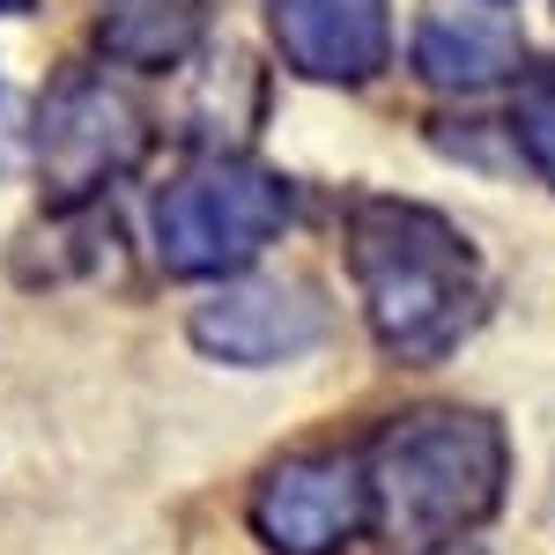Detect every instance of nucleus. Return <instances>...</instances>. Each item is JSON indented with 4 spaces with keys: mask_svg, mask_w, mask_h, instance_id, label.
I'll return each instance as SVG.
<instances>
[{
    "mask_svg": "<svg viewBox=\"0 0 555 555\" xmlns=\"http://www.w3.org/2000/svg\"><path fill=\"white\" fill-rule=\"evenodd\" d=\"M282 215H289L282 178L253 164H201L156 201V245L178 274H222V267H245L282 230Z\"/></svg>",
    "mask_w": 555,
    "mask_h": 555,
    "instance_id": "nucleus-3",
    "label": "nucleus"
},
{
    "mask_svg": "<svg viewBox=\"0 0 555 555\" xmlns=\"http://www.w3.org/2000/svg\"><path fill=\"white\" fill-rule=\"evenodd\" d=\"M526 38L496 0H437L415 23V75L437 89H496L518 75Z\"/></svg>",
    "mask_w": 555,
    "mask_h": 555,
    "instance_id": "nucleus-5",
    "label": "nucleus"
},
{
    "mask_svg": "<svg viewBox=\"0 0 555 555\" xmlns=\"http://www.w3.org/2000/svg\"><path fill=\"white\" fill-rule=\"evenodd\" d=\"M371 496L378 518L400 541H452L496 512L504 496V437L489 415H408V423L385 429L378 467H371Z\"/></svg>",
    "mask_w": 555,
    "mask_h": 555,
    "instance_id": "nucleus-2",
    "label": "nucleus"
},
{
    "mask_svg": "<svg viewBox=\"0 0 555 555\" xmlns=\"http://www.w3.org/2000/svg\"><path fill=\"white\" fill-rule=\"evenodd\" d=\"M0 119H8V89H0Z\"/></svg>",
    "mask_w": 555,
    "mask_h": 555,
    "instance_id": "nucleus-11",
    "label": "nucleus"
},
{
    "mask_svg": "<svg viewBox=\"0 0 555 555\" xmlns=\"http://www.w3.org/2000/svg\"><path fill=\"white\" fill-rule=\"evenodd\" d=\"M356 289L378 326V341L408 363H437L474 319V253L467 237L429 208L363 201L348 222Z\"/></svg>",
    "mask_w": 555,
    "mask_h": 555,
    "instance_id": "nucleus-1",
    "label": "nucleus"
},
{
    "mask_svg": "<svg viewBox=\"0 0 555 555\" xmlns=\"http://www.w3.org/2000/svg\"><path fill=\"white\" fill-rule=\"evenodd\" d=\"M274 44L311 82H363L385 67V0H267Z\"/></svg>",
    "mask_w": 555,
    "mask_h": 555,
    "instance_id": "nucleus-7",
    "label": "nucleus"
},
{
    "mask_svg": "<svg viewBox=\"0 0 555 555\" xmlns=\"http://www.w3.org/2000/svg\"><path fill=\"white\" fill-rule=\"evenodd\" d=\"M518 141H526L533 171L555 185V67H548V75H533L526 96H518Z\"/></svg>",
    "mask_w": 555,
    "mask_h": 555,
    "instance_id": "nucleus-9",
    "label": "nucleus"
},
{
    "mask_svg": "<svg viewBox=\"0 0 555 555\" xmlns=\"http://www.w3.org/2000/svg\"><path fill=\"white\" fill-rule=\"evenodd\" d=\"M378 518V496H371V474L356 460H289V467L267 474L253 504V526L274 541L282 555H326L356 541L363 526Z\"/></svg>",
    "mask_w": 555,
    "mask_h": 555,
    "instance_id": "nucleus-4",
    "label": "nucleus"
},
{
    "mask_svg": "<svg viewBox=\"0 0 555 555\" xmlns=\"http://www.w3.org/2000/svg\"><path fill=\"white\" fill-rule=\"evenodd\" d=\"M8 8H23V0H0V15H8Z\"/></svg>",
    "mask_w": 555,
    "mask_h": 555,
    "instance_id": "nucleus-10",
    "label": "nucleus"
},
{
    "mask_svg": "<svg viewBox=\"0 0 555 555\" xmlns=\"http://www.w3.org/2000/svg\"><path fill=\"white\" fill-rule=\"evenodd\" d=\"M201 348L230 356V363H282L326 334V311L304 282H253V289H230L193 319Z\"/></svg>",
    "mask_w": 555,
    "mask_h": 555,
    "instance_id": "nucleus-8",
    "label": "nucleus"
},
{
    "mask_svg": "<svg viewBox=\"0 0 555 555\" xmlns=\"http://www.w3.org/2000/svg\"><path fill=\"white\" fill-rule=\"evenodd\" d=\"M38 149L52 164V178H60V193H89L104 171H119L141 149V119H133V104L112 82L82 75V82H60Z\"/></svg>",
    "mask_w": 555,
    "mask_h": 555,
    "instance_id": "nucleus-6",
    "label": "nucleus"
}]
</instances>
